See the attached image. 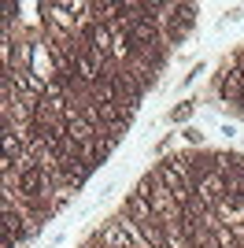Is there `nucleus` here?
Segmentation results:
<instances>
[{
    "mask_svg": "<svg viewBox=\"0 0 244 248\" xmlns=\"http://www.w3.org/2000/svg\"><path fill=\"white\" fill-rule=\"evenodd\" d=\"M196 4H170V15L163 22V33H167V45H178L185 41V33L196 26Z\"/></svg>",
    "mask_w": 244,
    "mask_h": 248,
    "instance_id": "obj_1",
    "label": "nucleus"
},
{
    "mask_svg": "<svg viewBox=\"0 0 244 248\" xmlns=\"http://www.w3.org/2000/svg\"><path fill=\"white\" fill-rule=\"evenodd\" d=\"M189 115H193V104H178V108L170 111V119H178V123H182V119H189Z\"/></svg>",
    "mask_w": 244,
    "mask_h": 248,
    "instance_id": "obj_2",
    "label": "nucleus"
}]
</instances>
